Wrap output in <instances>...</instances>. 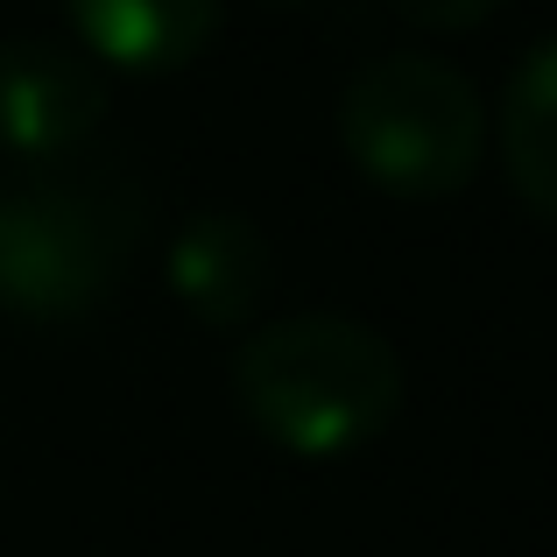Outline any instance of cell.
Returning a JSON list of instances; mask_svg holds the SVG:
<instances>
[{
    "label": "cell",
    "instance_id": "obj_1",
    "mask_svg": "<svg viewBox=\"0 0 557 557\" xmlns=\"http://www.w3.org/2000/svg\"><path fill=\"white\" fill-rule=\"evenodd\" d=\"M233 395L275 451L346 459L374 445L403 409V360L374 325L346 311H297L247 332L233 354Z\"/></svg>",
    "mask_w": 557,
    "mask_h": 557
},
{
    "label": "cell",
    "instance_id": "obj_2",
    "mask_svg": "<svg viewBox=\"0 0 557 557\" xmlns=\"http://www.w3.org/2000/svg\"><path fill=\"white\" fill-rule=\"evenodd\" d=\"M141 247V190L121 177L22 170L0 184V311L22 325H85Z\"/></svg>",
    "mask_w": 557,
    "mask_h": 557
},
{
    "label": "cell",
    "instance_id": "obj_3",
    "mask_svg": "<svg viewBox=\"0 0 557 557\" xmlns=\"http://www.w3.org/2000/svg\"><path fill=\"white\" fill-rule=\"evenodd\" d=\"M339 149L388 198H451L487 156V107L445 57L388 50L360 64L339 92Z\"/></svg>",
    "mask_w": 557,
    "mask_h": 557
},
{
    "label": "cell",
    "instance_id": "obj_4",
    "mask_svg": "<svg viewBox=\"0 0 557 557\" xmlns=\"http://www.w3.org/2000/svg\"><path fill=\"white\" fill-rule=\"evenodd\" d=\"M107 127V71L85 50L42 36L0 42V156L22 170H50L78 156Z\"/></svg>",
    "mask_w": 557,
    "mask_h": 557
},
{
    "label": "cell",
    "instance_id": "obj_5",
    "mask_svg": "<svg viewBox=\"0 0 557 557\" xmlns=\"http://www.w3.org/2000/svg\"><path fill=\"white\" fill-rule=\"evenodd\" d=\"M275 255L247 212H190L170 233V289L205 332H240L269 304Z\"/></svg>",
    "mask_w": 557,
    "mask_h": 557
},
{
    "label": "cell",
    "instance_id": "obj_6",
    "mask_svg": "<svg viewBox=\"0 0 557 557\" xmlns=\"http://www.w3.org/2000/svg\"><path fill=\"white\" fill-rule=\"evenodd\" d=\"M85 57L127 78H170L219 36V0H64Z\"/></svg>",
    "mask_w": 557,
    "mask_h": 557
},
{
    "label": "cell",
    "instance_id": "obj_7",
    "mask_svg": "<svg viewBox=\"0 0 557 557\" xmlns=\"http://www.w3.org/2000/svg\"><path fill=\"white\" fill-rule=\"evenodd\" d=\"M502 163L516 198L557 226V36L522 57L502 92Z\"/></svg>",
    "mask_w": 557,
    "mask_h": 557
},
{
    "label": "cell",
    "instance_id": "obj_8",
    "mask_svg": "<svg viewBox=\"0 0 557 557\" xmlns=\"http://www.w3.org/2000/svg\"><path fill=\"white\" fill-rule=\"evenodd\" d=\"M388 8L403 14L409 28H445L451 36V28H480L502 0H388Z\"/></svg>",
    "mask_w": 557,
    "mask_h": 557
},
{
    "label": "cell",
    "instance_id": "obj_9",
    "mask_svg": "<svg viewBox=\"0 0 557 557\" xmlns=\"http://www.w3.org/2000/svg\"><path fill=\"white\" fill-rule=\"evenodd\" d=\"M261 8H311V0H261Z\"/></svg>",
    "mask_w": 557,
    "mask_h": 557
}]
</instances>
